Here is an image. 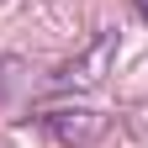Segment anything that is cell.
I'll use <instances>...</instances> for the list:
<instances>
[{"instance_id": "cell-1", "label": "cell", "mask_w": 148, "mask_h": 148, "mask_svg": "<svg viewBox=\"0 0 148 148\" xmlns=\"http://www.w3.org/2000/svg\"><path fill=\"white\" fill-rule=\"evenodd\" d=\"M42 127H48V138L58 148H90L106 132V116H101V111H48Z\"/></svg>"}, {"instance_id": "cell-2", "label": "cell", "mask_w": 148, "mask_h": 148, "mask_svg": "<svg viewBox=\"0 0 148 148\" xmlns=\"http://www.w3.org/2000/svg\"><path fill=\"white\" fill-rule=\"evenodd\" d=\"M111 48H116V32H106L101 42L90 48V58L69 64V69L58 74V79H64V85H95V79H101V69H106V58H111Z\"/></svg>"}, {"instance_id": "cell-3", "label": "cell", "mask_w": 148, "mask_h": 148, "mask_svg": "<svg viewBox=\"0 0 148 148\" xmlns=\"http://www.w3.org/2000/svg\"><path fill=\"white\" fill-rule=\"evenodd\" d=\"M132 5H138V16H143V21H148V0H132Z\"/></svg>"}]
</instances>
